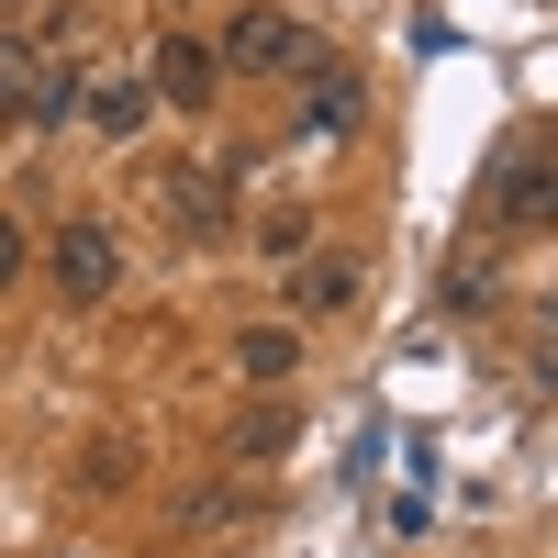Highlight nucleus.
Segmentation results:
<instances>
[{"mask_svg": "<svg viewBox=\"0 0 558 558\" xmlns=\"http://www.w3.org/2000/svg\"><path fill=\"white\" fill-rule=\"evenodd\" d=\"M146 202L179 246H213L223 235V168H191V157H146Z\"/></svg>", "mask_w": 558, "mask_h": 558, "instance_id": "f257e3e1", "label": "nucleus"}, {"mask_svg": "<svg viewBox=\"0 0 558 558\" xmlns=\"http://www.w3.org/2000/svg\"><path fill=\"white\" fill-rule=\"evenodd\" d=\"M213 57L235 68V78H302V68H313V34H302L291 12H268V0H257V12H235V23H223V45H213Z\"/></svg>", "mask_w": 558, "mask_h": 558, "instance_id": "f03ea898", "label": "nucleus"}, {"mask_svg": "<svg viewBox=\"0 0 558 558\" xmlns=\"http://www.w3.org/2000/svg\"><path fill=\"white\" fill-rule=\"evenodd\" d=\"M68 101H78V89L45 68V45L34 34H0V123H57Z\"/></svg>", "mask_w": 558, "mask_h": 558, "instance_id": "7ed1b4c3", "label": "nucleus"}, {"mask_svg": "<svg viewBox=\"0 0 558 558\" xmlns=\"http://www.w3.org/2000/svg\"><path fill=\"white\" fill-rule=\"evenodd\" d=\"M146 78H157V101H179V112H213V89H223V57H213L202 34H157Z\"/></svg>", "mask_w": 558, "mask_h": 558, "instance_id": "20e7f679", "label": "nucleus"}, {"mask_svg": "<svg viewBox=\"0 0 558 558\" xmlns=\"http://www.w3.org/2000/svg\"><path fill=\"white\" fill-rule=\"evenodd\" d=\"M112 279H123L112 223H57V302H101Z\"/></svg>", "mask_w": 558, "mask_h": 558, "instance_id": "39448f33", "label": "nucleus"}, {"mask_svg": "<svg viewBox=\"0 0 558 558\" xmlns=\"http://www.w3.org/2000/svg\"><path fill=\"white\" fill-rule=\"evenodd\" d=\"M347 302H357V257L347 246H324V257L302 246L291 257V324H324V313H347Z\"/></svg>", "mask_w": 558, "mask_h": 558, "instance_id": "423d86ee", "label": "nucleus"}, {"mask_svg": "<svg viewBox=\"0 0 558 558\" xmlns=\"http://www.w3.org/2000/svg\"><path fill=\"white\" fill-rule=\"evenodd\" d=\"M492 213L525 223V235H547V223H558V157H514V168L492 179Z\"/></svg>", "mask_w": 558, "mask_h": 558, "instance_id": "0eeeda50", "label": "nucleus"}, {"mask_svg": "<svg viewBox=\"0 0 558 558\" xmlns=\"http://www.w3.org/2000/svg\"><path fill=\"white\" fill-rule=\"evenodd\" d=\"M291 368H302V324H246V336H235V380L279 391Z\"/></svg>", "mask_w": 558, "mask_h": 558, "instance_id": "6e6552de", "label": "nucleus"}, {"mask_svg": "<svg viewBox=\"0 0 558 558\" xmlns=\"http://www.w3.org/2000/svg\"><path fill=\"white\" fill-rule=\"evenodd\" d=\"M291 436H302V425H291V413H279V402H246L235 425H223V447H235V458H257V470H268V458L291 447Z\"/></svg>", "mask_w": 558, "mask_h": 558, "instance_id": "1a4fd4ad", "label": "nucleus"}, {"mask_svg": "<svg viewBox=\"0 0 558 558\" xmlns=\"http://www.w3.org/2000/svg\"><path fill=\"white\" fill-rule=\"evenodd\" d=\"M302 78H313V89H302V112H313L324 134H347V123H357V89H347V68H324V57H313Z\"/></svg>", "mask_w": 558, "mask_h": 558, "instance_id": "9d476101", "label": "nucleus"}, {"mask_svg": "<svg viewBox=\"0 0 558 558\" xmlns=\"http://www.w3.org/2000/svg\"><path fill=\"white\" fill-rule=\"evenodd\" d=\"M89 123H101V134H134V123H146V89H134V78H101V89H89Z\"/></svg>", "mask_w": 558, "mask_h": 558, "instance_id": "9b49d317", "label": "nucleus"}, {"mask_svg": "<svg viewBox=\"0 0 558 558\" xmlns=\"http://www.w3.org/2000/svg\"><path fill=\"white\" fill-rule=\"evenodd\" d=\"M257 246H268V257H302V246H313V223H302V213H291V202H279V213H268V223H257Z\"/></svg>", "mask_w": 558, "mask_h": 558, "instance_id": "f8f14e48", "label": "nucleus"}, {"mask_svg": "<svg viewBox=\"0 0 558 558\" xmlns=\"http://www.w3.org/2000/svg\"><path fill=\"white\" fill-rule=\"evenodd\" d=\"M23 257H34V246H23V223L0 213V291H12V279H23Z\"/></svg>", "mask_w": 558, "mask_h": 558, "instance_id": "ddd939ff", "label": "nucleus"}]
</instances>
